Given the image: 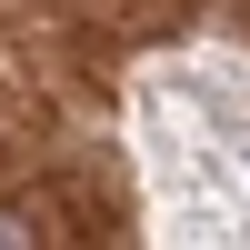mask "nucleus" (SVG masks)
<instances>
[{
    "label": "nucleus",
    "mask_w": 250,
    "mask_h": 250,
    "mask_svg": "<svg viewBox=\"0 0 250 250\" xmlns=\"http://www.w3.org/2000/svg\"><path fill=\"white\" fill-rule=\"evenodd\" d=\"M20 240H40V230H30L20 210H0V250H20Z\"/></svg>",
    "instance_id": "f257e3e1"
}]
</instances>
